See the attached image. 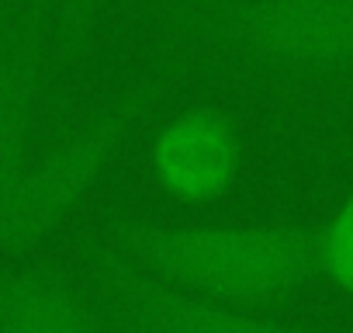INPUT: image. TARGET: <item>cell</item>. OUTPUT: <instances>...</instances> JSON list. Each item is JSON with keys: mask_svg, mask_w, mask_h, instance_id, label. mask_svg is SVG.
<instances>
[{"mask_svg": "<svg viewBox=\"0 0 353 333\" xmlns=\"http://www.w3.org/2000/svg\"><path fill=\"white\" fill-rule=\"evenodd\" d=\"M108 250L201 298L263 309L319 274V226L298 222H118Z\"/></svg>", "mask_w": 353, "mask_h": 333, "instance_id": "obj_1", "label": "cell"}, {"mask_svg": "<svg viewBox=\"0 0 353 333\" xmlns=\"http://www.w3.org/2000/svg\"><path fill=\"white\" fill-rule=\"evenodd\" d=\"M176 77V63L152 70L101 111L70 129L49 153L28 160L25 174L14 188L11 209L0 226V250L21 254L46 236H52L77 205L97 188V181L111 171V163L132 139V132L156 111V104L170 94Z\"/></svg>", "mask_w": 353, "mask_h": 333, "instance_id": "obj_2", "label": "cell"}, {"mask_svg": "<svg viewBox=\"0 0 353 333\" xmlns=\"http://www.w3.org/2000/svg\"><path fill=\"white\" fill-rule=\"evenodd\" d=\"M198 35L274 73H353V8L346 0H205Z\"/></svg>", "mask_w": 353, "mask_h": 333, "instance_id": "obj_3", "label": "cell"}, {"mask_svg": "<svg viewBox=\"0 0 353 333\" xmlns=\"http://www.w3.org/2000/svg\"><path fill=\"white\" fill-rule=\"evenodd\" d=\"M94 278L128 333H322L270 319L250 305L215 302L173 288L108 247L94 254Z\"/></svg>", "mask_w": 353, "mask_h": 333, "instance_id": "obj_4", "label": "cell"}, {"mask_svg": "<svg viewBox=\"0 0 353 333\" xmlns=\"http://www.w3.org/2000/svg\"><path fill=\"white\" fill-rule=\"evenodd\" d=\"M236 163V132L208 111L173 122L156 146V178L176 198H215L232 181Z\"/></svg>", "mask_w": 353, "mask_h": 333, "instance_id": "obj_5", "label": "cell"}, {"mask_svg": "<svg viewBox=\"0 0 353 333\" xmlns=\"http://www.w3.org/2000/svg\"><path fill=\"white\" fill-rule=\"evenodd\" d=\"M0 333H97V323L66 281L18 271L0 278Z\"/></svg>", "mask_w": 353, "mask_h": 333, "instance_id": "obj_6", "label": "cell"}, {"mask_svg": "<svg viewBox=\"0 0 353 333\" xmlns=\"http://www.w3.org/2000/svg\"><path fill=\"white\" fill-rule=\"evenodd\" d=\"M319 271L353 295V195L325 226H319Z\"/></svg>", "mask_w": 353, "mask_h": 333, "instance_id": "obj_7", "label": "cell"}, {"mask_svg": "<svg viewBox=\"0 0 353 333\" xmlns=\"http://www.w3.org/2000/svg\"><path fill=\"white\" fill-rule=\"evenodd\" d=\"M35 97V77L25 63L0 56V139L28 132Z\"/></svg>", "mask_w": 353, "mask_h": 333, "instance_id": "obj_8", "label": "cell"}, {"mask_svg": "<svg viewBox=\"0 0 353 333\" xmlns=\"http://www.w3.org/2000/svg\"><path fill=\"white\" fill-rule=\"evenodd\" d=\"M104 11V0H59L56 4V46L63 63H77L94 35V25Z\"/></svg>", "mask_w": 353, "mask_h": 333, "instance_id": "obj_9", "label": "cell"}, {"mask_svg": "<svg viewBox=\"0 0 353 333\" xmlns=\"http://www.w3.org/2000/svg\"><path fill=\"white\" fill-rule=\"evenodd\" d=\"M25 166H28V132L0 139V226H4V216L11 209V198Z\"/></svg>", "mask_w": 353, "mask_h": 333, "instance_id": "obj_10", "label": "cell"}, {"mask_svg": "<svg viewBox=\"0 0 353 333\" xmlns=\"http://www.w3.org/2000/svg\"><path fill=\"white\" fill-rule=\"evenodd\" d=\"M346 4H350V8H353V0H346Z\"/></svg>", "mask_w": 353, "mask_h": 333, "instance_id": "obj_11", "label": "cell"}]
</instances>
